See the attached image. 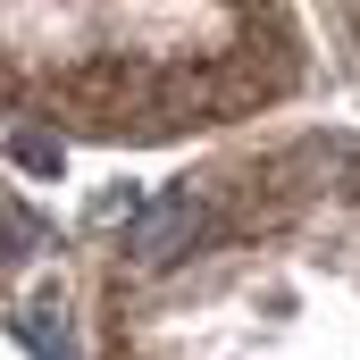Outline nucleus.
Instances as JSON below:
<instances>
[{"label": "nucleus", "instance_id": "obj_1", "mask_svg": "<svg viewBox=\"0 0 360 360\" xmlns=\"http://www.w3.org/2000/svg\"><path fill=\"white\" fill-rule=\"evenodd\" d=\"M193 235H201V201H151L134 226H126V260L134 269H176L184 252H193Z\"/></svg>", "mask_w": 360, "mask_h": 360}]
</instances>
